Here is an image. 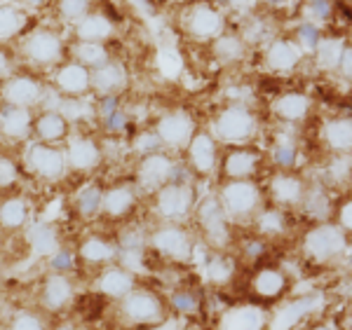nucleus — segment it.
Returning a JSON list of instances; mask_svg holds the SVG:
<instances>
[{
	"instance_id": "nucleus-11",
	"label": "nucleus",
	"mask_w": 352,
	"mask_h": 330,
	"mask_svg": "<svg viewBox=\"0 0 352 330\" xmlns=\"http://www.w3.org/2000/svg\"><path fill=\"white\" fill-rule=\"evenodd\" d=\"M195 132V119L188 113H169V115L157 119L155 124V136L167 148H188Z\"/></svg>"
},
{
	"instance_id": "nucleus-29",
	"label": "nucleus",
	"mask_w": 352,
	"mask_h": 330,
	"mask_svg": "<svg viewBox=\"0 0 352 330\" xmlns=\"http://www.w3.org/2000/svg\"><path fill=\"white\" fill-rule=\"evenodd\" d=\"M76 36L80 43L101 45L104 40H109L113 36V21L101 12H89L85 19L76 24Z\"/></svg>"
},
{
	"instance_id": "nucleus-44",
	"label": "nucleus",
	"mask_w": 352,
	"mask_h": 330,
	"mask_svg": "<svg viewBox=\"0 0 352 330\" xmlns=\"http://www.w3.org/2000/svg\"><path fill=\"white\" fill-rule=\"evenodd\" d=\"M322 38V31L317 24H310V21H305V24H300L296 28V43L300 45V49L303 52H312V49L317 47V43H320Z\"/></svg>"
},
{
	"instance_id": "nucleus-33",
	"label": "nucleus",
	"mask_w": 352,
	"mask_h": 330,
	"mask_svg": "<svg viewBox=\"0 0 352 330\" xmlns=\"http://www.w3.org/2000/svg\"><path fill=\"white\" fill-rule=\"evenodd\" d=\"M78 255L89 265H106V263H113V260H116L118 248L101 237H87L80 246H78Z\"/></svg>"
},
{
	"instance_id": "nucleus-50",
	"label": "nucleus",
	"mask_w": 352,
	"mask_h": 330,
	"mask_svg": "<svg viewBox=\"0 0 352 330\" xmlns=\"http://www.w3.org/2000/svg\"><path fill=\"white\" fill-rule=\"evenodd\" d=\"M329 178L333 183H343L350 178V155H336V159L329 164Z\"/></svg>"
},
{
	"instance_id": "nucleus-21",
	"label": "nucleus",
	"mask_w": 352,
	"mask_h": 330,
	"mask_svg": "<svg viewBox=\"0 0 352 330\" xmlns=\"http://www.w3.org/2000/svg\"><path fill=\"white\" fill-rule=\"evenodd\" d=\"M96 288L99 293L109 295L113 300H122L124 295L129 291L136 288V281H134V272L124 270L122 265H111L101 272L99 281H96Z\"/></svg>"
},
{
	"instance_id": "nucleus-32",
	"label": "nucleus",
	"mask_w": 352,
	"mask_h": 330,
	"mask_svg": "<svg viewBox=\"0 0 352 330\" xmlns=\"http://www.w3.org/2000/svg\"><path fill=\"white\" fill-rule=\"evenodd\" d=\"M26 239H28L31 251L36 255H41V258H52V255L61 248L59 232H56L50 223H33Z\"/></svg>"
},
{
	"instance_id": "nucleus-31",
	"label": "nucleus",
	"mask_w": 352,
	"mask_h": 330,
	"mask_svg": "<svg viewBox=\"0 0 352 330\" xmlns=\"http://www.w3.org/2000/svg\"><path fill=\"white\" fill-rule=\"evenodd\" d=\"M73 300V281L66 274L47 276L43 286V305L52 311H59L71 305Z\"/></svg>"
},
{
	"instance_id": "nucleus-41",
	"label": "nucleus",
	"mask_w": 352,
	"mask_h": 330,
	"mask_svg": "<svg viewBox=\"0 0 352 330\" xmlns=\"http://www.w3.org/2000/svg\"><path fill=\"white\" fill-rule=\"evenodd\" d=\"M76 56H78V64L89 68V71H94V68L104 66L106 61H111L104 45H94V43H78Z\"/></svg>"
},
{
	"instance_id": "nucleus-47",
	"label": "nucleus",
	"mask_w": 352,
	"mask_h": 330,
	"mask_svg": "<svg viewBox=\"0 0 352 330\" xmlns=\"http://www.w3.org/2000/svg\"><path fill=\"white\" fill-rule=\"evenodd\" d=\"M172 307L179 314H192V311L197 309V305H200V300H197V295L192 291H179L172 295Z\"/></svg>"
},
{
	"instance_id": "nucleus-36",
	"label": "nucleus",
	"mask_w": 352,
	"mask_h": 330,
	"mask_svg": "<svg viewBox=\"0 0 352 330\" xmlns=\"http://www.w3.org/2000/svg\"><path fill=\"white\" fill-rule=\"evenodd\" d=\"M254 218H256V227H258L261 237H282L287 232V215L280 207L261 209Z\"/></svg>"
},
{
	"instance_id": "nucleus-38",
	"label": "nucleus",
	"mask_w": 352,
	"mask_h": 330,
	"mask_svg": "<svg viewBox=\"0 0 352 330\" xmlns=\"http://www.w3.org/2000/svg\"><path fill=\"white\" fill-rule=\"evenodd\" d=\"M244 40L240 36H235V33H223V36H219L214 40V54H217V59L221 64H235V61H240L244 56Z\"/></svg>"
},
{
	"instance_id": "nucleus-4",
	"label": "nucleus",
	"mask_w": 352,
	"mask_h": 330,
	"mask_svg": "<svg viewBox=\"0 0 352 330\" xmlns=\"http://www.w3.org/2000/svg\"><path fill=\"white\" fill-rule=\"evenodd\" d=\"M120 311L124 321L132 326H157L167 316L160 295L146 291V288H134L124 295L120 300Z\"/></svg>"
},
{
	"instance_id": "nucleus-58",
	"label": "nucleus",
	"mask_w": 352,
	"mask_h": 330,
	"mask_svg": "<svg viewBox=\"0 0 352 330\" xmlns=\"http://www.w3.org/2000/svg\"><path fill=\"white\" fill-rule=\"evenodd\" d=\"M184 330H195V328H184Z\"/></svg>"
},
{
	"instance_id": "nucleus-51",
	"label": "nucleus",
	"mask_w": 352,
	"mask_h": 330,
	"mask_svg": "<svg viewBox=\"0 0 352 330\" xmlns=\"http://www.w3.org/2000/svg\"><path fill=\"white\" fill-rule=\"evenodd\" d=\"M331 10H333V3H308L305 5V14L310 16V24L329 19V16H331Z\"/></svg>"
},
{
	"instance_id": "nucleus-37",
	"label": "nucleus",
	"mask_w": 352,
	"mask_h": 330,
	"mask_svg": "<svg viewBox=\"0 0 352 330\" xmlns=\"http://www.w3.org/2000/svg\"><path fill=\"white\" fill-rule=\"evenodd\" d=\"M101 207H104V190L99 185H87L76 195V211L85 220H94L96 215H101Z\"/></svg>"
},
{
	"instance_id": "nucleus-5",
	"label": "nucleus",
	"mask_w": 352,
	"mask_h": 330,
	"mask_svg": "<svg viewBox=\"0 0 352 330\" xmlns=\"http://www.w3.org/2000/svg\"><path fill=\"white\" fill-rule=\"evenodd\" d=\"M155 209L167 220L186 218L195 209V190L186 180H169L155 192Z\"/></svg>"
},
{
	"instance_id": "nucleus-39",
	"label": "nucleus",
	"mask_w": 352,
	"mask_h": 330,
	"mask_svg": "<svg viewBox=\"0 0 352 330\" xmlns=\"http://www.w3.org/2000/svg\"><path fill=\"white\" fill-rule=\"evenodd\" d=\"M26 26V16L12 5H0V43L19 36Z\"/></svg>"
},
{
	"instance_id": "nucleus-52",
	"label": "nucleus",
	"mask_w": 352,
	"mask_h": 330,
	"mask_svg": "<svg viewBox=\"0 0 352 330\" xmlns=\"http://www.w3.org/2000/svg\"><path fill=\"white\" fill-rule=\"evenodd\" d=\"M50 263H52V270H54V274H64L66 270H71V265H73V255L68 253V251H56L52 258H50Z\"/></svg>"
},
{
	"instance_id": "nucleus-14",
	"label": "nucleus",
	"mask_w": 352,
	"mask_h": 330,
	"mask_svg": "<svg viewBox=\"0 0 352 330\" xmlns=\"http://www.w3.org/2000/svg\"><path fill=\"white\" fill-rule=\"evenodd\" d=\"M186 31L200 40H217L223 36L226 19L214 5H195L186 14Z\"/></svg>"
},
{
	"instance_id": "nucleus-23",
	"label": "nucleus",
	"mask_w": 352,
	"mask_h": 330,
	"mask_svg": "<svg viewBox=\"0 0 352 330\" xmlns=\"http://www.w3.org/2000/svg\"><path fill=\"white\" fill-rule=\"evenodd\" d=\"M33 132V115L28 108L3 106L0 110V134L5 139L21 141Z\"/></svg>"
},
{
	"instance_id": "nucleus-24",
	"label": "nucleus",
	"mask_w": 352,
	"mask_h": 330,
	"mask_svg": "<svg viewBox=\"0 0 352 330\" xmlns=\"http://www.w3.org/2000/svg\"><path fill=\"white\" fill-rule=\"evenodd\" d=\"M33 132H36L41 143H56L68 136V117L64 113L45 110L33 119Z\"/></svg>"
},
{
	"instance_id": "nucleus-42",
	"label": "nucleus",
	"mask_w": 352,
	"mask_h": 330,
	"mask_svg": "<svg viewBox=\"0 0 352 330\" xmlns=\"http://www.w3.org/2000/svg\"><path fill=\"white\" fill-rule=\"evenodd\" d=\"M298 159V148L292 141H277L275 148H272V162L282 169V172H292L296 167Z\"/></svg>"
},
{
	"instance_id": "nucleus-18",
	"label": "nucleus",
	"mask_w": 352,
	"mask_h": 330,
	"mask_svg": "<svg viewBox=\"0 0 352 330\" xmlns=\"http://www.w3.org/2000/svg\"><path fill=\"white\" fill-rule=\"evenodd\" d=\"M305 185L300 176H294L292 172H280L270 178V197L275 207H298L300 199L305 195Z\"/></svg>"
},
{
	"instance_id": "nucleus-35",
	"label": "nucleus",
	"mask_w": 352,
	"mask_h": 330,
	"mask_svg": "<svg viewBox=\"0 0 352 330\" xmlns=\"http://www.w3.org/2000/svg\"><path fill=\"white\" fill-rule=\"evenodd\" d=\"M28 218H31V209H28L26 199L10 197L0 204V225L5 230H19L28 223Z\"/></svg>"
},
{
	"instance_id": "nucleus-15",
	"label": "nucleus",
	"mask_w": 352,
	"mask_h": 330,
	"mask_svg": "<svg viewBox=\"0 0 352 330\" xmlns=\"http://www.w3.org/2000/svg\"><path fill=\"white\" fill-rule=\"evenodd\" d=\"M303 49L296 40L277 38L265 47V66L275 73H292L303 59Z\"/></svg>"
},
{
	"instance_id": "nucleus-48",
	"label": "nucleus",
	"mask_w": 352,
	"mask_h": 330,
	"mask_svg": "<svg viewBox=\"0 0 352 330\" xmlns=\"http://www.w3.org/2000/svg\"><path fill=\"white\" fill-rule=\"evenodd\" d=\"M10 330H47L45 321L38 314H31V311H19L12 323H10Z\"/></svg>"
},
{
	"instance_id": "nucleus-10",
	"label": "nucleus",
	"mask_w": 352,
	"mask_h": 330,
	"mask_svg": "<svg viewBox=\"0 0 352 330\" xmlns=\"http://www.w3.org/2000/svg\"><path fill=\"white\" fill-rule=\"evenodd\" d=\"M186 150H188V164L192 167V172L200 176L217 174L221 152H219V141L214 139L212 132H200L197 129Z\"/></svg>"
},
{
	"instance_id": "nucleus-13",
	"label": "nucleus",
	"mask_w": 352,
	"mask_h": 330,
	"mask_svg": "<svg viewBox=\"0 0 352 330\" xmlns=\"http://www.w3.org/2000/svg\"><path fill=\"white\" fill-rule=\"evenodd\" d=\"M174 159L164 152H146V157L139 164V185L144 190L157 192L162 185L174 180Z\"/></svg>"
},
{
	"instance_id": "nucleus-45",
	"label": "nucleus",
	"mask_w": 352,
	"mask_h": 330,
	"mask_svg": "<svg viewBox=\"0 0 352 330\" xmlns=\"http://www.w3.org/2000/svg\"><path fill=\"white\" fill-rule=\"evenodd\" d=\"M232 274V263L226 255H214L212 260H209V265H207V276L212 279V281H219V283H223V281H228Z\"/></svg>"
},
{
	"instance_id": "nucleus-16",
	"label": "nucleus",
	"mask_w": 352,
	"mask_h": 330,
	"mask_svg": "<svg viewBox=\"0 0 352 330\" xmlns=\"http://www.w3.org/2000/svg\"><path fill=\"white\" fill-rule=\"evenodd\" d=\"M43 96V84L38 82L36 78H28V75H16L12 80H8L3 87V101L8 106L14 108H28L36 106Z\"/></svg>"
},
{
	"instance_id": "nucleus-19",
	"label": "nucleus",
	"mask_w": 352,
	"mask_h": 330,
	"mask_svg": "<svg viewBox=\"0 0 352 330\" xmlns=\"http://www.w3.org/2000/svg\"><path fill=\"white\" fill-rule=\"evenodd\" d=\"M252 291L261 300H277L289 291V276L280 267H261L252 279Z\"/></svg>"
},
{
	"instance_id": "nucleus-8",
	"label": "nucleus",
	"mask_w": 352,
	"mask_h": 330,
	"mask_svg": "<svg viewBox=\"0 0 352 330\" xmlns=\"http://www.w3.org/2000/svg\"><path fill=\"white\" fill-rule=\"evenodd\" d=\"M258 169V155L252 148L232 145L219 157V176L221 180H254Z\"/></svg>"
},
{
	"instance_id": "nucleus-26",
	"label": "nucleus",
	"mask_w": 352,
	"mask_h": 330,
	"mask_svg": "<svg viewBox=\"0 0 352 330\" xmlns=\"http://www.w3.org/2000/svg\"><path fill=\"white\" fill-rule=\"evenodd\" d=\"M322 141L336 155H350L352 148V122L350 117H331L322 127Z\"/></svg>"
},
{
	"instance_id": "nucleus-20",
	"label": "nucleus",
	"mask_w": 352,
	"mask_h": 330,
	"mask_svg": "<svg viewBox=\"0 0 352 330\" xmlns=\"http://www.w3.org/2000/svg\"><path fill=\"white\" fill-rule=\"evenodd\" d=\"M101 152L99 143L94 139H73L66 148V164L76 172H92L94 167L101 164Z\"/></svg>"
},
{
	"instance_id": "nucleus-57",
	"label": "nucleus",
	"mask_w": 352,
	"mask_h": 330,
	"mask_svg": "<svg viewBox=\"0 0 352 330\" xmlns=\"http://www.w3.org/2000/svg\"><path fill=\"white\" fill-rule=\"evenodd\" d=\"M54 330H80V328H76V326H71V323H64V326H56Z\"/></svg>"
},
{
	"instance_id": "nucleus-55",
	"label": "nucleus",
	"mask_w": 352,
	"mask_h": 330,
	"mask_svg": "<svg viewBox=\"0 0 352 330\" xmlns=\"http://www.w3.org/2000/svg\"><path fill=\"white\" fill-rule=\"evenodd\" d=\"M10 73V56L5 54V49H0V78H5Z\"/></svg>"
},
{
	"instance_id": "nucleus-53",
	"label": "nucleus",
	"mask_w": 352,
	"mask_h": 330,
	"mask_svg": "<svg viewBox=\"0 0 352 330\" xmlns=\"http://www.w3.org/2000/svg\"><path fill=\"white\" fill-rule=\"evenodd\" d=\"M338 71L343 73L345 80H350V75H352V49H350V45H345L343 56H340V61H338Z\"/></svg>"
},
{
	"instance_id": "nucleus-49",
	"label": "nucleus",
	"mask_w": 352,
	"mask_h": 330,
	"mask_svg": "<svg viewBox=\"0 0 352 330\" xmlns=\"http://www.w3.org/2000/svg\"><path fill=\"white\" fill-rule=\"evenodd\" d=\"M19 180V169L10 157L0 155V190H8Z\"/></svg>"
},
{
	"instance_id": "nucleus-1",
	"label": "nucleus",
	"mask_w": 352,
	"mask_h": 330,
	"mask_svg": "<svg viewBox=\"0 0 352 330\" xmlns=\"http://www.w3.org/2000/svg\"><path fill=\"white\" fill-rule=\"evenodd\" d=\"M217 199L228 220L254 218L263 209V190L256 180H226L219 187Z\"/></svg>"
},
{
	"instance_id": "nucleus-2",
	"label": "nucleus",
	"mask_w": 352,
	"mask_h": 330,
	"mask_svg": "<svg viewBox=\"0 0 352 330\" xmlns=\"http://www.w3.org/2000/svg\"><path fill=\"white\" fill-rule=\"evenodd\" d=\"M258 132V119L252 113V108L244 104H232L219 113L214 119L212 136L219 143L226 145H244L247 141H252Z\"/></svg>"
},
{
	"instance_id": "nucleus-27",
	"label": "nucleus",
	"mask_w": 352,
	"mask_h": 330,
	"mask_svg": "<svg viewBox=\"0 0 352 330\" xmlns=\"http://www.w3.org/2000/svg\"><path fill=\"white\" fill-rule=\"evenodd\" d=\"M265 316L258 307H235L226 311L219 323V330H263Z\"/></svg>"
},
{
	"instance_id": "nucleus-9",
	"label": "nucleus",
	"mask_w": 352,
	"mask_h": 330,
	"mask_svg": "<svg viewBox=\"0 0 352 330\" xmlns=\"http://www.w3.org/2000/svg\"><path fill=\"white\" fill-rule=\"evenodd\" d=\"M28 167L33 169V174L41 176L45 180H56L66 174V152L59 150L56 145L41 143L36 141L28 148Z\"/></svg>"
},
{
	"instance_id": "nucleus-17",
	"label": "nucleus",
	"mask_w": 352,
	"mask_h": 330,
	"mask_svg": "<svg viewBox=\"0 0 352 330\" xmlns=\"http://www.w3.org/2000/svg\"><path fill=\"white\" fill-rule=\"evenodd\" d=\"M54 87L61 94L68 96H82L92 89V71L80 66L78 61L64 64L54 73Z\"/></svg>"
},
{
	"instance_id": "nucleus-46",
	"label": "nucleus",
	"mask_w": 352,
	"mask_h": 330,
	"mask_svg": "<svg viewBox=\"0 0 352 330\" xmlns=\"http://www.w3.org/2000/svg\"><path fill=\"white\" fill-rule=\"evenodd\" d=\"M331 215H333L331 223H336L345 235H350V230H352V202H350V197H343V202L340 204H333Z\"/></svg>"
},
{
	"instance_id": "nucleus-3",
	"label": "nucleus",
	"mask_w": 352,
	"mask_h": 330,
	"mask_svg": "<svg viewBox=\"0 0 352 330\" xmlns=\"http://www.w3.org/2000/svg\"><path fill=\"white\" fill-rule=\"evenodd\" d=\"M348 244L350 235H345L331 220H324L315 223L303 235V253L315 263H331L340 255H348Z\"/></svg>"
},
{
	"instance_id": "nucleus-6",
	"label": "nucleus",
	"mask_w": 352,
	"mask_h": 330,
	"mask_svg": "<svg viewBox=\"0 0 352 330\" xmlns=\"http://www.w3.org/2000/svg\"><path fill=\"white\" fill-rule=\"evenodd\" d=\"M197 223H200L204 239H207L214 248L228 246L230 220H228V215L223 213L217 197H209V199H204V202H200V207H197Z\"/></svg>"
},
{
	"instance_id": "nucleus-30",
	"label": "nucleus",
	"mask_w": 352,
	"mask_h": 330,
	"mask_svg": "<svg viewBox=\"0 0 352 330\" xmlns=\"http://www.w3.org/2000/svg\"><path fill=\"white\" fill-rule=\"evenodd\" d=\"M310 99L300 92H287L282 96H277L275 101V115L282 119V122H289V124H296V122H303L310 113Z\"/></svg>"
},
{
	"instance_id": "nucleus-28",
	"label": "nucleus",
	"mask_w": 352,
	"mask_h": 330,
	"mask_svg": "<svg viewBox=\"0 0 352 330\" xmlns=\"http://www.w3.org/2000/svg\"><path fill=\"white\" fill-rule=\"evenodd\" d=\"M298 207H300V211L308 215V218L315 220V223H324V220L331 218V213H333L331 197H329V192L320 185L305 187V195L300 199Z\"/></svg>"
},
{
	"instance_id": "nucleus-34",
	"label": "nucleus",
	"mask_w": 352,
	"mask_h": 330,
	"mask_svg": "<svg viewBox=\"0 0 352 330\" xmlns=\"http://www.w3.org/2000/svg\"><path fill=\"white\" fill-rule=\"evenodd\" d=\"M345 45L340 38H329V36H322L317 47L312 49L315 52V61H317V68L322 71H338V61L343 56V49Z\"/></svg>"
},
{
	"instance_id": "nucleus-43",
	"label": "nucleus",
	"mask_w": 352,
	"mask_h": 330,
	"mask_svg": "<svg viewBox=\"0 0 352 330\" xmlns=\"http://www.w3.org/2000/svg\"><path fill=\"white\" fill-rule=\"evenodd\" d=\"M56 10H59V14L64 16V19L78 24V21L89 14L92 3H85V0H61V3H56Z\"/></svg>"
},
{
	"instance_id": "nucleus-12",
	"label": "nucleus",
	"mask_w": 352,
	"mask_h": 330,
	"mask_svg": "<svg viewBox=\"0 0 352 330\" xmlns=\"http://www.w3.org/2000/svg\"><path fill=\"white\" fill-rule=\"evenodd\" d=\"M24 54L36 66H54L64 56V43L52 31H33L24 40Z\"/></svg>"
},
{
	"instance_id": "nucleus-54",
	"label": "nucleus",
	"mask_w": 352,
	"mask_h": 330,
	"mask_svg": "<svg viewBox=\"0 0 352 330\" xmlns=\"http://www.w3.org/2000/svg\"><path fill=\"white\" fill-rule=\"evenodd\" d=\"M106 122H109V127L111 129H122V124H124V117L120 115V113H113V115H109L106 117Z\"/></svg>"
},
{
	"instance_id": "nucleus-22",
	"label": "nucleus",
	"mask_w": 352,
	"mask_h": 330,
	"mask_svg": "<svg viewBox=\"0 0 352 330\" xmlns=\"http://www.w3.org/2000/svg\"><path fill=\"white\" fill-rule=\"evenodd\" d=\"M124 84H127V71L118 61H106L104 66L92 71V89L96 94L104 96V99L118 94Z\"/></svg>"
},
{
	"instance_id": "nucleus-40",
	"label": "nucleus",
	"mask_w": 352,
	"mask_h": 330,
	"mask_svg": "<svg viewBox=\"0 0 352 330\" xmlns=\"http://www.w3.org/2000/svg\"><path fill=\"white\" fill-rule=\"evenodd\" d=\"M317 305H320V298H317V295H303V298L296 300L294 305H289L287 309L282 311L280 318H277V323L272 326V330H282L287 326H294L300 316H305L308 311H312Z\"/></svg>"
},
{
	"instance_id": "nucleus-7",
	"label": "nucleus",
	"mask_w": 352,
	"mask_h": 330,
	"mask_svg": "<svg viewBox=\"0 0 352 330\" xmlns=\"http://www.w3.org/2000/svg\"><path fill=\"white\" fill-rule=\"evenodd\" d=\"M148 244L160 255H164V258H169V260H176V263H186L192 255V241H190L188 232L174 223L153 230V235L148 237Z\"/></svg>"
},
{
	"instance_id": "nucleus-56",
	"label": "nucleus",
	"mask_w": 352,
	"mask_h": 330,
	"mask_svg": "<svg viewBox=\"0 0 352 330\" xmlns=\"http://www.w3.org/2000/svg\"><path fill=\"white\" fill-rule=\"evenodd\" d=\"M308 330H340V326H336V323H317V326H312Z\"/></svg>"
},
{
	"instance_id": "nucleus-25",
	"label": "nucleus",
	"mask_w": 352,
	"mask_h": 330,
	"mask_svg": "<svg viewBox=\"0 0 352 330\" xmlns=\"http://www.w3.org/2000/svg\"><path fill=\"white\" fill-rule=\"evenodd\" d=\"M134 207H136V192L132 187L116 185L104 192V207H101V213L111 220H120L124 215L132 213Z\"/></svg>"
}]
</instances>
